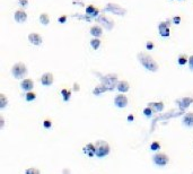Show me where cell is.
<instances>
[{"label": "cell", "mask_w": 193, "mask_h": 174, "mask_svg": "<svg viewBox=\"0 0 193 174\" xmlns=\"http://www.w3.org/2000/svg\"><path fill=\"white\" fill-rule=\"evenodd\" d=\"M138 59L140 61L141 65L145 67L146 69H148L149 71H154L156 72L158 70V63L154 60V58L149 54H147V53H139L138 54Z\"/></svg>", "instance_id": "6da1fadb"}, {"label": "cell", "mask_w": 193, "mask_h": 174, "mask_svg": "<svg viewBox=\"0 0 193 174\" xmlns=\"http://www.w3.org/2000/svg\"><path fill=\"white\" fill-rule=\"evenodd\" d=\"M95 145V155L97 157H105L110 154V145L104 140H97Z\"/></svg>", "instance_id": "7a4b0ae2"}, {"label": "cell", "mask_w": 193, "mask_h": 174, "mask_svg": "<svg viewBox=\"0 0 193 174\" xmlns=\"http://www.w3.org/2000/svg\"><path fill=\"white\" fill-rule=\"evenodd\" d=\"M11 74L16 79H20V78H24L27 74V68L26 66L22 62H18V63H15L11 68Z\"/></svg>", "instance_id": "3957f363"}, {"label": "cell", "mask_w": 193, "mask_h": 174, "mask_svg": "<svg viewBox=\"0 0 193 174\" xmlns=\"http://www.w3.org/2000/svg\"><path fill=\"white\" fill-rule=\"evenodd\" d=\"M102 85L105 86L107 89H112L118 85V76L114 74L106 75V76L102 77Z\"/></svg>", "instance_id": "277c9868"}, {"label": "cell", "mask_w": 193, "mask_h": 174, "mask_svg": "<svg viewBox=\"0 0 193 174\" xmlns=\"http://www.w3.org/2000/svg\"><path fill=\"white\" fill-rule=\"evenodd\" d=\"M168 161H169L168 156L164 153H157L154 155V163L158 166H165L168 163Z\"/></svg>", "instance_id": "5b68a950"}, {"label": "cell", "mask_w": 193, "mask_h": 174, "mask_svg": "<svg viewBox=\"0 0 193 174\" xmlns=\"http://www.w3.org/2000/svg\"><path fill=\"white\" fill-rule=\"evenodd\" d=\"M105 10H109V11H112L116 15H120V16H123L127 12V10L121 8L120 6L118 5H114V3H109V5H106V8Z\"/></svg>", "instance_id": "8992f818"}, {"label": "cell", "mask_w": 193, "mask_h": 174, "mask_svg": "<svg viewBox=\"0 0 193 174\" xmlns=\"http://www.w3.org/2000/svg\"><path fill=\"white\" fill-rule=\"evenodd\" d=\"M114 104L118 108H125V106L128 105V98L123 94H119V95L115 96V98H114Z\"/></svg>", "instance_id": "52a82bcc"}, {"label": "cell", "mask_w": 193, "mask_h": 174, "mask_svg": "<svg viewBox=\"0 0 193 174\" xmlns=\"http://www.w3.org/2000/svg\"><path fill=\"white\" fill-rule=\"evenodd\" d=\"M96 21L100 24H103L104 26H105L107 30H112L113 28V22L111 21V19H109L106 16H104V15H101L100 17H97L96 18Z\"/></svg>", "instance_id": "ba28073f"}, {"label": "cell", "mask_w": 193, "mask_h": 174, "mask_svg": "<svg viewBox=\"0 0 193 174\" xmlns=\"http://www.w3.org/2000/svg\"><path fill=\"white\" fill-rule=\"evenodd\" d=\"M41 83L44 86H51L53 84V75L50 72H45L41 77Z\"/></svg>", "instance_id": "9c48e42d"}, {"label": "cell", "mask_w": 193, "mask_h": 174, "mask_svg": "<svg viewBox=\"0 0 193 174\" xmlns=\"http://www.w3.org/2000/svg\"><path fill=\"white\" fill-rule=\"evenodd\" d=\"M176 103H177L178 105H180V108H182V109H186V108L190 105L191 103H193V97L192 96L182 97L181 99H177V101H176Z\"/></svg>", "instance_id": "30bf717a"}, {"label": "cell", "mask_w": 193, "mask_h": 174, "mask_svg": "<svg viewBox=\"0 0 193 174\" xmlns=\"http://www.w3.org/2000/svg\"><path fill=\"white\" fill-rule=\"evenodd\" d=\"M28 41L31 42L33 45H40L42 43V37L38 33H31L28 35Z\"/></svg>", "instance_id": "8fae6325"}, {"label": "cell", "mask_w": 193, "mask_h": 174, "mask_svg": "<svg viewBox=\"0 0 193 174\" xmlns=\"http://www.w3.org/2000/svg\"><path fill=\"white\" fill-rule=\"evenodd\" d=\"M159 33H160V35L162 36H169V24H168V22H165V23H160L159 24Z\"/></svg>", "instance_id": "7c38bea8"}, {"label": "cell", "mask_w": 193, "mask_h": 174, "mask_svg": "<svg viewBox=\"0 0 193 174\" xmlns=\"http://www.w3.org/2000/svg\"><path fill=\"white\" fill-rule=\"evenodd\" d=\"M20 87H22L24 90H26V92H31V90L33 89V87H34V83H33V80L29 79V78H25V79L22 81Z\"/></svg>", "instance_id": "4fadbf2b"}, {"label": "cell", "mask_w": 193, "mask_h": 174, "mask_svg": "<svg viewBox=\"0 0 193 174\" xmlns=\"http://www.w3.org/2000/svg\"><path fill=\"white\" fill-rule=\"evenodd\" d=\"M116 88H118V90L119 92H121V93H127V92L130 89V85H129L128 81L121 80V81H119L118 83Z\"/></svg>", "instance_id": "5bb4252c"}, {"label": "cell", "mask_w": 193, "mask_h": 174, "mask_svg": "<svg viewBox=\"0 0 193 174\" xmlns=\"http://www.w3.org/2000/svg\"><path fill=\"white\" fill-rule=\"evenodd\" d=\"M27 19V15L24 10H17L15 12V21L17 23H24Z\"/></svg>", "instance_id": "9a60e30c"}, {"label": "cell", "mask_w": 193, "mask_h": 174, "mask_svg": "<svg viewBox=\"0 0 193 174\" xmlns=\"http://www.w3.org/2000/svg\"><path fill=\"white\" fill-rule=\"evenodd\" d=\"M150 109L153 110L154 112H160L163 109H164V104L162 102H157V103H149L148 104Z\"/></svg>", "instance_id": "2e32d148"}, {"label": "cell", "mask_w": 193, "mask_h": 174, "mask_svg": "<svg viewBox=\"0 0 193 174\" xmlns=\"http://www.w3.org/2000/svg\"><path fill=\"white\" fill-rule=\"evenodd\" d=\"M84 153L88 156L95 155V145H93V144H87V145L84 147Z\"/></svg>", "instance_id": "e0dca14e"}, {"label": "cell", "mask_w": 193, "mask_h": 174, "mask_svg": "<svg viewBox=\"0 0 193 174\" xmlns=\"http://www.w3.org/2000/svg\"><path fill=\"white\" fill-rule=\"evenodd\" d=\"M183 123L187 127H192L193 126V112L192 113H186L183 118Z\"/></svg>", "instance_id": "ac0fdd59"}, {"label": "cell", "mask_w": 193, "mask_h": 174, "mask_svg": "<svg viewBox=\"0 0 193 174\" xmlns=\"http://www.w3.org/2000/svg\"><path fill=\"white\" fill-rule=\"evenodd\" d=\"M90 34L93 35L94 37H100L102 35V27L97 26V25L93 26V27L90 28Z\"/></svg>", "instance_id": "d6986e66"}, {"label": "cell", "mask_w": 193, "mask_h": 174, "mask_svg": "<svg viewBox=\"0 0 193 174\" xmlns=\"http://www.w3.org/2000/svg\"><path fill=\"white\" fill-rule=\"evenodd\" d=\"M86 14L89 16H93V17H96L97 15H98V9H96L94 6H88L87 8H86Z\"/></svg>", "instance_id": "ffe728a7"}, {"label": "cell", "mask_w": 193, "mask_h": 174, "mask_svg": "<svg viewBox=\"0 0 193 174\" xmlns=\"http://www.w3.org/2000/svg\"><path fill=\"white\" fill-rule=\"evenodd\" d=\"M40 22H41V24L45 25V26L49 25V23H50V17H49V15L45 14V12L41 14L40 15Z\"/></svg>", "instance_id": "44dd1931"}, {"label": "cell", "mask_w": 193, "mask_h": 174, "mask_svg": "<svg viewBox=\"0 0 193 174\" xmlns=\"http://www.w3.org/2000/svg\"><path fill=\"white\" fill-rule=\"evenodd\" d=\"M90 45H92V48H93L94 50H97L98 48H100L101 45V41L98 37H95V39H93V40L90 41Z\"/></svg>", "instance_id": "7402d4cb"}, {"label": "cell", "mask_w": 193, "mask_h": 174, "mask_svg": "<svg viewBox=\"0 0 193 174\" xmlns=\"http://www.w3.org/2000/svg\"><path fill=\"white\" fill-rule=\"evenodd\" d=\"M105 90H107V88H106L105 86H103V85H100V86H97L96 88L94 89V94H95V95H98V94L104 93Z\"/></svg>", "instance_id": "603a6c76"}, {"label": "cell", "mask_w": 193, "mask_h": 174, "mask_svg": "<svg viewBox=\"0 0 193 174\" xmlns=\"http://www.w3.org/2000/svg\"><path fill=\"white\" fill-rule=\"evenodd\" d=\"M26 101L27 102H31V101H34L35 98H36V94L33 93V92H27L26 93V96H25Z\"/></svg>", "instance_id": "cb8c5ba5"}, {"label": "cell", "mask_w": 193, "mask_h": 174, "mask_svg": "<svg viewBox=\"0 0 193 174\" xmlns=\"http://www.w3.org/2000/svg\"><path fill=\"white\" fill-rule=\"evenodd\" d=\"M7 103H8V101H7V97L5 96L3 94H0V108H1V109H3V108L7 105Z\"/></svg>", "instance_id": "d4e9b609"}, {"label": "cell", "mask_w": 193, "mask_h": 174, "mask_svg": "<svg viewBox=\"0 0 193 174\" xmlns=\"http://www.w3.org/2000/svg\"><path fill=\"white\" fill-rule=\"evenodd\" d=\"M186 62H189V58H187L185 54H182V56L178 57V65H185Z\"/></svg>", "instance_id": "484cf974"}, {"label": "cell", "mask_w": 193, "mask_h": 174, "mask_svg": "<svg viewBox=\"0 0 193 174\" xmlns=\"http://www.w3.org/2000/svg\"><path fill=\"white\" fill-rule=\"evenodd\" d=\"M25 174H40V171H38V168L31 167V168H27V170H26Z\"/></svg>", "instance_id": "4316f807"}, {"label": "cell", "mask_w": 193, "mask_h": 174, "mask_svg": "<svg viewBox=\"0 0 193 174\" xmlns=\"http://www.w3.org/2000/svg\"><path fill=\"white\" fill-rule=\"evenodd\" d=\"M61 94H62L63 96H65V101H68L69 97H70V95H71V93H70L69 90H67V89H62V90H61Z\"/></svg>", "instance_id": "83f0119b"}, {"label": "cell", "mask_w": 193, "mask_h": 174, "mask_svg": "<svg viewBox=\"0 0 193 174\" xmlns=\"http://www.w3.org/2000/svg\"><path fill=\"white\" fill-rule=\"evenodd\" d=\"M150 148H151V150H159V148H160V145H159L157 141H154V143L150 145Z\"/></svg>", "instance_id": "f1b7e54d"}, {"label": "cell", "mask_w": 193, "mask_h": 174, "mask_svg": "<svg viewBox=\"0 0 193 174\" xmlns=\"http://www.w3.org/2000/svg\"><path fill=\"white\" fill-rule=\"evenodd\" d=\"M143 113H145V114H146L147 117H150V115L153 114V110H151L149 108V106H148V108H146V109L143 110Z\"/></svg>", "instance_id": "f546056e"}, {"label": "cell", "mask_w": 193, "mask_h": 174, "mask_svg": "<svg viewBox=\"0 0 193 174\" xmlns=\"http://www.w3.org/2000/svg\"><path fill=\"white\" fill-rule=\"evenodd\" d=\"M189 67H190V69L193 71V56H191L189 58Z\"/></svg>", "instance_id": "4dcf8cb0"}, {"label": "cell", "mask_w": 193, "mask_h": 174, "mask_svg": "<svg viewBox=\"0 0 193 174\" xmlns=\"http://www.w3.org/2000/svg\"><path fill=\"white\" fill-rule=\"evenodd\" d=\"M19 3H20L23 7H27L28 1H27V0H19Z\"/></svg>", "instance_id": "1f68e13d"}, {"label": "cell", "mask_w": 193, "mask_h": 174, "mask_svg": "<svg viewBox=\"0 0 193 174\" xmlns=\"http://www.w3.org/2000/svg\"><path fill=\"white\" fill-rule=\"evenodd\" d=\"M43 126L47 128H50L51 127V121H49V120H45V121L43 122Z\"/></svg>", "instance_id": "d6a6232c"}, {"label": "cell", "mask_w": 193, "mask_h": 174, "mask_svg": "<svg viewBox=\"0 0 193 174\" xmlns=\"http://www.w3.org/2000/svg\"><path fill=\"white\" fill-rule=\"evenodd\" d=\"M147 49H148V50L154 49V44H153V42H147Z\"/></svg>", "instance_id": "836d02e7"}, {"label": "cell", "mask_w": 193, "mask_h": 174, "mask_svg": "<svg viewBox=\"0 0 193 174\" xmlns=\"http://www.w3.org/2000/svg\"><path fill=\"white\" fill-rule=\"evenodd\" d=\"M58 21H59V23H65V21H67V17H65V16H61V17H59Z\"/></svg>", "instance_id": "e575fe53"}, {"label": "cell", "mask_w": 193, "mask_h": 174, "mask_svg": "<svg viewBox=\"0 0 193 174\" xmlns=\"http://www.w3.org/2000/svg\"><path fill=\"white\" fill-rule=\"evenodd\" d=\"M180 21H181L180 17H174V19H173V22H174L175 24H178V23H180Z\"/></svg>", "instance_id": "d590c367"}]
</instances>
